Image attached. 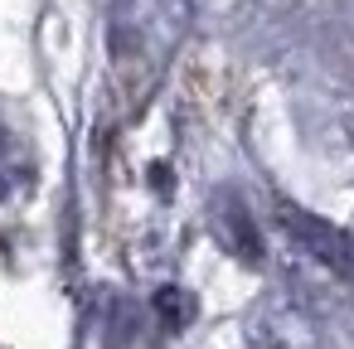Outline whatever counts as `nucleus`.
Returning a JSON list of instances; mask_svg holds the SVG:
<instances>
[{
	"label": "nucleus",
	"instance_id": "f257e3e1",
	"mask_svg": "<svg viewBox=\"0 0 354 349\" xmlns=\"http://www.w3.org/2000/svg\"><path fill=\"white\" fill-rule=\"evenodd\" d=\"M281 223H286V233H291L306 252H315L325 267H335L339 276L354 281V238H344V233L330 228L325 218H310V214H301V209H291V204H281Z\"/></svg>",
	"mask_w": 354,
	"mask_h": 349
}]
</instances>
